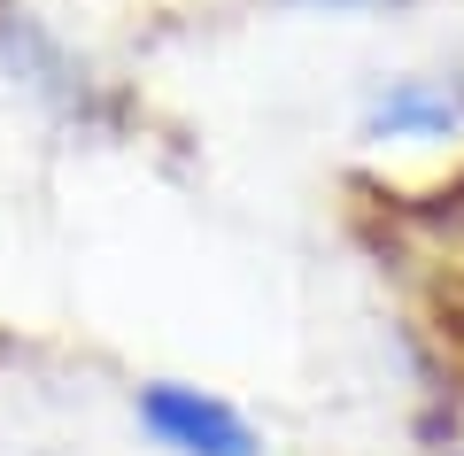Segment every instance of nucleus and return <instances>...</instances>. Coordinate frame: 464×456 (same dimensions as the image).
Returning <instances> with one entry per match:
<instances>
[{"mask_svg": "<svg viewBox=\"0 0 464 456\" xmlns=\"http://www.w3.org/2000/svg\"><path fill=\"white\" fill-rule=\"evenodd\" d=\"M310 8H402V0H310Z\"/></svg>", "mask_w": 464, "mask_h": 456, "instance_id": "obj_3", "label": "nucleus"}, {"mask_svg": "<svg viewBox=\"0 0 464 456\" xmlns=\"http://www.w3.org/2000/svg\"><path fill=\"white\" fill-rule=\"evenodd\" d=\"M140 418H148V433L163 441V449L179 456H256V433L240 410H225L217 394L201 387H140Z\"/></svg>", "mask_w": 464, "mask_h": 456, "instance_id": "obj_1", "label": "nucleus"}, {"mask_svg": "<svg viewBox=\"0 0 464 456\" xmlns=\"http://www.w3.org/2000/svg\"><path fill=\"white\" fill-rule=\"evenodd\" d=\"M457 116H464V101L449 85H426V78H402L372 101V131H387V140H402V131H449Z\"/></svg>", "mask_w": 464, "mask_h": 456, "instance_id": "obj_2", "label": "nucleus"}]
</instances>
